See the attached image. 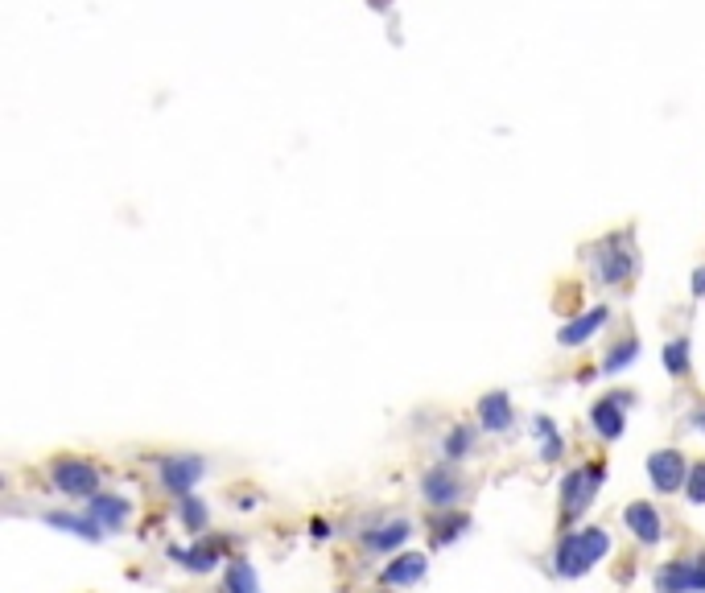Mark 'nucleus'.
Masks as SVG:
<instances>
[{"instance_id":"f257e3e1","label":"nucleus","mask_w":705,"mask_h":593,"mask_svg":"<svg viewBox=\"0 0 705 593\" xmlns=\"http://www.w3.org/2000/svg\"><path fill=\"white\" fill-rule=\"evenodd\" d=\"M607 556H611V532L607 528H598V523L569 528V532H561V540L553 548V573L561 581H578L594 565L607 561Z\"/></svg>"},{"instance_id":"f03ea898","label":"nucleus","mask_w":705,"mask_h":593,"mask_svg":"<svg viewBox=\"0 0 705 593\" xmlns=\"http://www.w3.org/2000/svg\"><path fill=\"white\" fill-rule=\"evenodd\" d=\"M586 256H590L594 281H598V285H607V289L627 285L631 276H635V268H640V256H635V248H631V231H611V235H602Z\"/></svg>"},{"instance_id":"7ed1b4c3","label":"nucleus","mask_w":705,"mask_h":593,"mask_svg":"<svg viewBox=\"0 0 705 593\" xmlns=\"http://www.w3.org/2000/svg\"><path fill=\"white\" fill-rule=\"evenodd\" d=\"M602 478H607V470H602V466H578V470H569L561 478L557 507H561V523H565V528H569V523H578L590 511V503L598 499Z\"/></svg>"},{"instance_id":"20e7f679","label":"nucleus","mask_w":705,"mask_h":593,"mask_svg":"<svg viewBox=\"0 0 705 593\" xmlns=\"http://www.w3.org/2000/svg\"><path fill=\"white\" fill-rule=\"evenodd\" d=\"M207 458L203 453H165V458H157V486L161 495L170 499H186L198 491V482L207 478Z\"/></svg>"},{"instance_id":"39448f33","label":"nucleus","mask_w":705,"mask_h":593,"mask_svg":"<svg viewBox=\"0 0 705 593\" xmlns=\"http://www.w3.org/2000/svg\"><path fill=\"white\" fill-rule=\"evenodd\" d=\"M46 474H50V486L66 499L87 503L91 495H99V466L91 458H79V453H58Z\"/></svg>"},{"instance_id":"423d86ee","label":"nucleus","mask_w":705,"mask_h":593,"mask_svg":"<svg viewBox=\"0 0 705 593\" xmlns=\"http://www.w3.org/2000/svg\"><path fill=\"white\" fill-rule=\"evenodd\" d=\"M417 495H421V503L433 507V511H458L462 499H466V478L458 474V466L438 462V466H429V470L417 478Z\"/></svg>"},{"instance_id":"0eeeda50","label":"nucleus","mask_w":705,"mask_h":593,"mask_svg":"<svg viewBox=\"0 0 705 593\" xmlns=\"http://www.w3.org/2000/svg\"><path fill=\"white\" fill-rule=\"evenodd\" d=\"M689 458L681 449L664 445V449H652L648 453V482L656 495H685V478H689Z\"/></svg>"},{"instance_id":"6e6552de","label":"nucleus","mask_w":705,"mask_h":593,"mask_svg":"<svg viewBox=\"0 0 705 593\" xmlns=\"http://www.w3.org/2000/svg\"><path fill=\"white\" fill-rule=\"evenodd\" d=\"M627 408H631V392H611V396H598L586 412L590 433L598 441H619L627 429Z\"/></svg>"},{"instance_id":"1a4fd4ad","label":"nucleus","mask_w":705,"mask_h":593,"mask_svg":"<svg viewBox=\"0 0 705 593\" xmlns=\"http://www.w3.org/2000/svg\"><path fill=\"white\" fill-rule=\"evenodd\" d=\"M623 528L635 536V544H644V548H656L668 536V523H664L660 507L648 503V499H635V503L623 507Z\"/></svg>"},{"instance_id":"9d476101","label":"nucleus","mask_w":705,"mask_h":593,"mask_svg":"<svg viewBox=\"0 0 705 593\" xmlns=\"http://www.w3.org/2000/svg\"><path fill=\"white\" fill-rule=\"evenodd\" d=\"M413 540V523L405 515H396V519H384L376 523V528H363L359 544L367 552H376V556H396V552H405V544Z\"/></svg>"},{"instance_id":"9b49d317","label":"nucleus","mask_w":705,"mask_h":593,"mask_svg":"<svg viewBox=\"0 0 705 593\" xmlns=\"http://www.w3.org/2000/svg\"><path fill=\"white\" fill-rule=\"evenodd\" d=\"M170 561H174L178 569H186V573H215L223 561H231V556H223V544H215L211 536H198V540L186 544V548L170 544Z\"/></svg>"},{"instance_id":"f8f14e48","label":"nucleus","mask_w":705,"mask_h":593,"mask_svg":"<svg viewBox=\"0 0 705 593\" xmlns=\"http://www.w3.org/2000/svg\"><path fill=\"white\" fill-rule=\"evenodd\" d=\"M475 416H479L483 433L503 437V433H512V425H516V404H512L508 392H483L479 404H475Z\"/></svg>"},{"instance_id":"ddd939ff","label":"nucleus","mask_w":705,"mask_h":593,"mask_svg":"<svg viewBox=\"0 0 705 593\" xmlns=\"http://www.w3.org/2000/svg\"><path fill=\"white\" fill-rule=\"evenodd\" d=\"M429 573V556L425 552H396L392 561L380 569V585L384 589H409L417 581H425Z\"/></svg>"},{"instance_id":"4468645a","label":"nucleus","mask_w":705,"mask_h":593,"mask_svg":"<svg viewBox=\"0 0 705 593\" xmlns=\"http://www.w3.org/2000/svg\"><path fill=\"white\" fill-rule=\"evenodd\" d=\"M611 322V305H594V309H582L578 318H569L561 330H557V342L565 351H574V346H586L602 326Z\"/></svg>"},{"instance_id":"2eb2a0df","label":"nucleus","mask_w":705,"mask_h":593,"mask_svg":"<svg viewBox=\"0 0 705 593\" xmlns=\"http://www.w3.org/2000/svg\"><path fill=\"white\" fill-rule=\"evenodd\" d=\"M87 515H91L104 532H120L124 523H128V515H132V503H128L124 495H116V491H99V495L87 499Z\"/></svg>"},{"instance_id":"dca6fc26","label":"nucleus","mask_w":705,"mask_h":593,"mask_svg":"<svg viewBox=\"0 0 705 593\" xmlns=\"http://www.w3.org/2000/svg\"><path fill=\"white\" fill-rule=\"evenodd\" d=\"M42 523H50L54 532H66V536H79V540H87V544H99L108 532L99 528V523L83 511V515H75V511H46L42 515Z\"/></svg>"},{"instance_id":"f3484780","label":"nucleus","mask_w":705,"mask_h":593,"mask_svg":"<svg viewBox=\"0 0 705 593\" xmlns=\"http://www.w3.org/2000/svg\"><path fill=\"white\" fill-rule=\"evenodd\" d=\"M532 437L541 441V462H561L565 458V433L557 429V421L553 416H545V412H536L532 416Z\"/></svg>"},{"instance_id":"a211bd4d","label":"nucleus","mask_w":705,"mask_h":593,"mask_svg":"<svg viewBox=\"0 0 705 593\" xmlns=\"http://www.w3.org/2000/svg\"><path fill=\"white\" fill-rule=\"evenodd\" d=\"M223 593H264L260 589V577H256V565L248 556H231L223 565Z\"/></svg>"},{"instance_id":"6ab92c4d","label":"nucleus","mask_w":705,"mask_h":593,"mask_svg":"<svg viewBox=\"0 0 705 593\" xmlns=\"http://www.w3.org/2000/svg\"><path fill=\"white\" fill-rule=\"evenodd\" d=\"M656 593H697V589H693V573H689L685 552L673 556V561H664V565L656 569Z\"/></svg>"},{"instance_id":"aec40b11","label":"nucleus","mask_w":705,"mask_h":593,"mask_svg":"<svg viewBox=\"0 0 705 593\" xmlns=\"http://www.w3.org/2000/svg\"><path fill=\"white\" fill-rule=\"evenodd\" d=\"M479 433H483V429H470V425H450V429H446V437H442V462H450V466L466 462L470 453H475V441H479Z\"/></svg>"},{"instance_id":"412c9836","label":"nucleus","mask_w":705,"mask_h":593,"mask_svg":"<svg viewBox=\"0 0 705 593\" xmlns=\"http://www.w3.org/2000/svg\"><path fill=\"white\" fill-rule=\"evenodd\" d=\"M178 519H182V528L194 540L207 536V528H211V503L203 495H186V499H178Z\"/></svg>"},{"instance_id":"4be33fe9","label":"nucleus","mask_w":705,"mask_h":593,"mask_svg":"<svg viewBox=\"0 0 705 593\" xmlns=\"http://www.w3.org/2000/svg\"><path fill=\"white\" fill-rule=\"evenodd\" d=\"M466 528H470V515H466V511H438V515H433L429 540L438 544V548H450Z\"/></svg>"},{"instance_id":"5701e85b","label":"nucleus","mask_w":705,"mask_h":593,"mask_svg":"<svg viewBox=\"0 0 705 593\" xmlns=\"http://www.w3.org/2000/svg\"><path fill=\"white\" fill-rule=\"evenodd\" d=\"M635 359H640V338H635V334H623L615 346H611V351L607 355H602V375H619V371H627Z\"/></svg>"},{"instance_id":"b1692460","label":"nucleus","mask_w":705,"mask_h":593,"mask_svg":"<svg viewBox=\"0 0 705 593\" xmlns=\"http://www.w3.org/2000/svg\"><path fill=\"white\" fill-rule=\"evenodd\" d=\"M664 371L673 375V379H685L689 371H693V342L681 334V338H673V342H664Z\"/></svg>"},{"instance_id":"393cba45","label":"nucleus","mask_w":705,"mask_h":593,"mask_svg":"<svg viewBox=\"0 0 705 593\" xmlns=\"http://www.w3.org/2000/svg\"><path fill=\"white\" fill-rule=\"evenodd\" d=\"M681 499L693 503V507H705V458H693L689 478H685V495H681Z\"/></svg>"},{"instance_id":"a878e982","label":"nucleus","mask_w":705,"mask_h":593,"mask_svg":"<svg viewBox=\"0 0 705 593\" xmlns=\"http://www.w3.org/2000/svg\"><path fill=\"white\" fill-rule=\"evenodd\" d=\"M685 561H689V573H693V589L705 593V548L685 552Z\"/></svg>"},{"instance_id":"bb28decb","label":"nucleus","mask_w":705,"mask_h":593,"mask_svg":"<svg viewBox=\"0 0 705 593\" xmlns=\"http://www.w3.org/2000/svg\"><path fill=\"white\" fill-rule=\"evenodd\" d=\"M689 293H693V297H705V264L693 268V276H689Z\"/></svg>"},{"instance_id":"cd10ccee","label":"nucleus","mask_w":705,"mask_h":593,"mask_svg":"<svg viewBox=\"0 0 705 593\" xmlns=\"http://www.w3.org/2000/svg\"><path fill=\"white\" fill-rule=\"evenodd\" d=\"M689 425H693V429H701V433H705V400H701V404H697V408H693V412H689Z\"/></svg>"},{"instance_id":"c85d7f7f","label":"nucleus","mask_w":705,"mask_h":593,"mask_svg":"<svg viewBox=\"0 0 705 593\" xmlns=\"http://www.w3.org/2000/svg\"><path fill=\"white\" fill-rule=\"evenodd\" d=\"M326 536H334V528L326 519H314V540H326Z\"/></svg>"},{"instance_id":"c756f323","label":"nucleus","mask_w":705,"mask_h":593,"mask_svg":"<svg viewBox=\"0 0 705 593\" xmlns=\"http://www.w3.org/2000/svg\"><path fill=\"white\" fill-rule=\"evenodd\" d=\"M392 5V0H372V9H388Z\"/></svg>"},{"instance_id":"7c9ffc66","label":"nucleus","mask_w":705,"mask_h":593,"mask_svg":"<svg viewBox=\"0 0 705 593\" xmlns=\"http://www.w3.org/2000/svg\"><path fill=\"white\" fill-rule=\"evenodd\" d=\"M376 593H388V589H376Z\"/></svg>"}]
</instances>
